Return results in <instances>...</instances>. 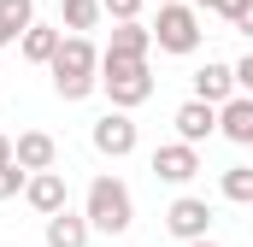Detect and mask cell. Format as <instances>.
<instances>
[{
    "label": "cell",
    "instance_id": "obj_4",
    "mask_svg": "<svg viewBox=\"0 0 253 247\" xmlns=\"http://www.w3.org/2000/svg\"><path fill=\"white\" fill-rule=\"evenodd\" d=\"M153 41H159V53H194L200 47V6L165 0L153 18Z\"/></svg>",
    "mask_w": 253,
    "mask_h": 247
},
{
    "label": "cell",
    "instance_id": "obj_9",
    "mask_svg": "<svg viewBox=\"0 0 253 247\" xmlns=\"http://www.w3.org/2000/svg\"><path fill=\"white\" fill-rule=\"evenodd\" d=\"M171 124H177V135H183V141H194V147H200V141L218 129V106L194 94V100H183V106H177V118H171Z\"/></svg>",
    "mask_w": 253,
    "mask_h": 247
},
{
    "label": "cell",
    "instance_id": "obj_13",
    "mask_svg": "<svg viewBox=\"0 0 253 247\" xmlns=\"http://www.w3.org/2000/svg\"><path fill=\"white\" fill-rule=\"evenodd\" d=\"M88 230H94V224H88V212L77 218V212L65 206V212L47 218V247H88Z\"/></svg>",
    "mask_w": 253,
    "mask_h": 247
},
{
    "label": "cell",
    "instance_id": "obj_24",
    "mask_svg": "<svg viewBox=\"0 0 253 247\" xmlns=\"http://www.w3.org/2000/svg\"><path fill=\"white\" fill-rule=\"evenodd\" d=\"M6 159H12V141H6V135H0V165H6Z\"/></svg>",
    "mask_w": 253,
    "mask_h": 247
},
{
    "label": "cell",
    "instance_id": "obj_8",
    "mask_svg": "<svg viewBox=\"0 0 253 247\" xmlns=\"http://www.w3.org/2000/svg\"><path fill=\"white\" fill-rule=\"evenodd\" d=\"M12 159H18L24 171H53V159H59V141H53L47 129H24V135L12 141Z\"/></svg>",
    "mask_w": 253,
    "mask_h": 247
},
{
    "label": "cell",
    "instance_id": "obj_3",
    "mask_svg": "<svg viewBox=\"0 0 253 247\" xmlns=\"http://www.w3.org/2000/svg\"><path fill=\"white\" fill-rule=\"evenodd\" d=\"M100 88L112 94V106H141L147 94H153V71L147 59H112V53H100Z\"/></svg>",
    "mask_w": 253,
    "mask_h": 247
},
{
    "label": "cell",
    "instance_id": "obj_2",
    "mask_svg": "<svg viewBox=\"0 0 253 247\" xmlns=\"http://www.w3.org/2000/svg\"><path fill=\"white\" fill-rule=\"evenodd\" d=\"M83 212H88V224L106 230V236H124L129 224H135V200H129V188L118 183V177H94V183H88V200H83Z\"/></svg>",
    "mask_w": 253,
    "mask_h": 247
},
{
    "label": "cell",
    "instance_id": "obj_20",
    "mask_svg": "<svg viewBox=\"0 0 253 247\" xmlns=\"http://www.w3.org/2000/svg\"><path fill=\"white\" fill-rule=\"evenodd\" d=\"M100 6H106V18H118V24H124V18H135V12H141V0H100Z\"/></svg>",
    "mask_w": 253,
    "mask_h": 247
},
{
    "label": "cell",
    "instance_id": "obj_10",
    "mask_svg": "<svg viewBox=\"0 0 253 247\" xmlns=\"http://www.w3.org/2000/svg\"><path fill=\"white\" fill-rule=\"evenodd\" d=\"M218 129H224L236 147H253V94H242V88H236V94L218 106Z\"/></svg>",
    "mask_w": 253,
    "mask_h": 247
},
{
    "label": "cell",
    "instance_id": "obj_12",
    "mask_svg": "<svg viewBox=\"0 0 253 247\" xmlns=\"http://www.w3.org/2000/svg\"><path fill=\"white\" fill-rule=\"evenodd\" d=\"M194 94L212 100V106H224V100L236 94V65H200V71H194Z\"/></svg>",
    "mask_w": 253,
    "mask_h": 247
},
{
    "label": "cell",
    "instance_id": "obj_5",
    "mask_svg": "<svg viewBox=\"0 0 253 247\" xmlns=\"http://www.w3.org/2000/svg\"><path fill=\"white\" fill-rule=\"evenodd\" d=\"M88 141H94V153H106V159H124V153H135V124H129V112H124V106H112L106 118H94Z\"/></svg>",
    "mask_w": 253,
    "mask_h": 247
},
{
    "label": "cell",
    "instance_id": "obj_15",
    "mask_svg": "<svg viewBox=\"0 0 253 247\" xmlns=\"http://www.w3.org/2000/svg\"><path fill=\"white\" fill-rule=\"evenodd\" d=\"M59 41H65V36L53 30V24H30V30L18 36V47H24V59H30V65H53Z\"/></svg>",
    "mask_w": 253,
    "mask_h": 247
},
{
    "label": "cell",
    "instance_id": "obj_7",
    "mask_svg": "<svg viewBox=\"0 0 253 247\" xmlns=\"http://www.w3.org/2000/svg\"><path fill=\"white\" fill-rule=\"evenodd\" d=\"M194 171H200V153H194V141L153 147V177H159V183H189Z\"/></svg>",
    "mask_w": 253,
    "mask_h": 247
},
{
    "label": "cell",
    "instance_id": "obj_25",
    "mask_svg": "<svg viewBox=\"0 0 253 247\" xmlns=\"http://www.w3.org/2000/svg\"><path fill=\"white\" fill-rule=\"evenodd\" d=\"M183 247H218V242H206V236H200V242H183Z\"/></svg>",
    "mask_w": 253,
    "mask_h": 247
},
{
    "label": "cell",
    "instance_id": "obj_17",
    "mask_svg": "<svg viewBox=\"0 0 253 247\" xmlns=\"http://www.w3.org/2000/svg\"><path fill=\"white\" fill-rule=\"evenodd\" d=\"M100 12H106L100 0H65V6H59V24L83 36V30H94V24H100Z\"/></svg>",
    "mask_w": 253,
    "mask_h": 247
},
{
    "label": "cell",
    "instance_id": "obj_18",
    "mask_svg": "<svg viewBox=\"0 0 253 247\" xmlns=\"http://www.w3.org/2000/svg\"><path fill=\"white\" fill-rule=\"evenodd\" d=\"M224 200H236V206L253 200V165H230L224 171Z\"/></svg>",
    "mask_w": 253,
    "mask_h": 247
},
{
    "label": "cell",
    "instance_id": "obj_6",
    "mask_svg": "<svg viewBox=\"0 0 253 247\" xmlns=\"http://www.w3.org/2000/svg\"><path fill=\"white\" fill-rule=\"evenodd\" d=\"M165 230H171L177 242H200V236L212 230V206H206L200 194H177L171 212H165Z\"/></svg>",
    "mask_w": 253,
    "mask_h": 247
},
{
    "label": "cell",
    "instance_id": "obj_1",
    "mask_svg": "<svg viewBox=\"0 0 253 247\" xmlns=\"http://www.w3.org/2000/svg\"><path fill=\"white\" fill-rule=\"evenodd\" d=\"M47 71H53L59 100H83V94H94V88H100V53H94V41H88V36H65Z\"/></svg>",
    "mask_w": 253,
    "mask_h": 247
},
{
    "label": "cell",
    "instance_id": "obj_22",
    "mask_svg": "<svg viewBox=\"0 0 253 247\" xmlns=\"http://www.w3.org/2000/svg\"><path fill=\"white\" fill-rule=\"evenodd\" d=\"M242 6H248V0H212V12H218V18H230V24L242 18Z\"/></svg>",
    "mask_w": 253,
    "mask_h": 247
},
{
    "label": "cell",
    "instance_id": "obj_11",
    "mask_svg": "<svg viewBox=\"0 0 253 247\" xmlns=\"http://www.w3.org/2000/svg\"><path fill=\"white\" fill-rule=\"evenodd\" d=\"M24 200H30L42 218L65 212V177H59V171H30V183H24Z\"/></svg>",
    "mask_w": 253,
    "mask_h": 247
},
{
    "label": "cell",
    "instance_id": "obj_19",
    "mask_svg": "<svg viewBox=\"0 0 253 247\" xmlns=\"http://www.w3.org/2000/svg\"><path fill=\"white\" fill-rule=\"evenodd\" d=\"M24 183H30V171H24L18 159H6V165H0V200H12V194H24Z\"/></svg>",
    "mask_w": 253,
    "mask_h": 247
},
{
    "label": "cell",
    "instance_id": "obj_23",
    "mask_svg": "<svg viewBox=\"0 0 253 247\" xmlns=\"http://www.w3.org/2000/svg\"><path fill=\"white\" fill-rule=\"evenodd\" d=\"M236 30H242V36H253V0L242 6V18H236Z\"/></svg>",
    "mask_w": 253,
    "mask_h": 247
},
{
    "label": "cell",
    "instance_id": "obj_16",
    "mask_svg": "<svg viewBox=\"0 0 253 247\" xmlns=\"http://www.w3.org/2000/svg\"><path fill=\"white\" fill-rule=\"evenodd\" d=\"M36 24V0H0V47H12Z\"/></svg>",
    "mask_w": 253,
    "mask_h": 247
},
{
    "label": "cell",
    "instance_id": "obj_14",
    "mask_svg": "<svg viewBox=\"0 0 253 247\" xmlns=\"http://www.w3.org/2000/svg\"><path fill=\"white\" fill-rule=\"evenodd\" d=\"M147 47H153V30H141L135 18H124V24L112 30V41H106L112 59H147Z\"/></svg>",
    "mask_w": 253,
    "mask_h": 247
},
{
    "label": "cell",
    "instance_id": "obj_21",
    "mask_svg": "<svg viewBox=\"0 0 253 247\" xmlns=\"http://www.w3.org/2000/svg\"><path fill=\"white\" fill-rule=\"evenodd\" d=\"M236 88H242V94H253V53L236 65Z\"/></svg>",
    "mask_w": 253,
    "mask_h": 247
},
{
    "label": "cell",
    "instance_id": "obj_26",
    "mask_svg": "<svg viewBox=\"0 0 253 247\" xmlns=\"http://www.w3.org/2000/svg\"><path fill=\"white\" fill-rule=\"evenodd\" d=\"M194 6H200V12H212V0H194Z\"/></svg>",
    "mask_w": 253,
    "mask_h": 247
},
{
    "label": "cell",
    "instance_id": "obj_27",
    "mask_svg": "<svg viewBox=\"0 0 253 247\" xmlns=\"http://www.w3.org/2000/svg\"><path fill=\"white\" fill-rule=\"evenodd\" d=\"M159 6H165V0H159Z\"/></svg>",
    "mask_w": 253,
    "mask_h": 247
}]
</instances>
